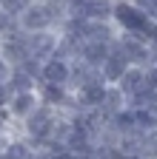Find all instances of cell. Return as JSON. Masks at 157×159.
<instances>
[{
	"label": "cell",
	"instance_id": "14",
	"mask_svg": "<svg viewBox=\"0 0 157 159\" xmlns=\"http://www.w3.org/2000/svg\"><path fill=\"white\" fill-rule=\"evenodd\" d=\"M12 29H17V20H14L9 11H3V9H0V40H3Z\"/></svg>",
	"mask_w": 157,
	"mask_h": 159
},
{
	"label": "cell",
	"instance_id": "19",
	"mask_svg": "<svg viewBox=\"0 0 157 159\" xmlns=\"http://www.w3.org/2000/svg\"><path fill=\"white\" fill-rule=\"evenodd\" d=\"M0 159H9V156H6V151H0Z\"/></svg>",
	"mask_w": 157,
	"mask_h": 159
},
{
	"label": "cell",
	"instance_id": "17",
	"mask_svg": "<svg viewBox=\"0 0 157 159\" xmlns=\"http://www.w3.org/2000/svg\"><path fill=\"white\" fill-rule=\"evenodd\" d=\"M6 111H0V136H6V128H9V122H6Z\"/></svg>",
	"mask_w": 157,
	"mask_h": 159
},
{
	"label": "cell",
	"instance_id": "3",
	"mask_svg": "<svg viewBox=\"0 0 157 159\" xmlns=\"http://www.w3.org/2000/svg\"><path fill=\"white\" fill-rule=\"evenodd\" d=\"M26 48H29V57H34V60H49L57 48V29L26 34Z\"/></svg>",
	"mask_w": 157,
	"mask_h": 159
},
{
	"label": "cell",
	"instance_id": "8",
	"mask_svg": "<svg viewBox=\"0 0 157 159\" xmlns=\"http://www.w3.org/2000/svg\"><path fill=\"white\" fill-rule=\"evenodd\" d=\"M109 51H111V43H97V40H86L77 57H80L83 63H89L91 68H100V63L109 57Z\"/></svg>",
	"mask_w": 157,
	"mask_h": 159
},
{
	"label": "cell",
	"instance_id": "15",
	"mask_svg": "<svg viewBox=\"0 0 157 159\" xmlns=\"http://www.w3.org/2000/svg\"><path fill=\"white\" fill-rule=\"evenodd\" d=\"M12 97H14L12 85H9V83H0V111H6V108H9V102H12Z\"/></svg>",
	"mask_w": 157,
	"mask_h": 159
},
{
	"label": "cell",
	"instance_id": "20",
	"mask_svg": "<svg viewBox=\"0 0 157 159\" xmlns=\"http://www.w3.org/2000/svg\"><path fill=\"white\" fill-rule=\"evenodd\" d=\"M40 3H46V0H40Z\"/></svg>",
	"mask_w": 157,
	"mask_h": 159
},
{
	"label": "cell",
	"instance_id": "18",
	"mask_svg": "<svg viewBox=\"0 0 157 159\" xmlns=\"http://www.w3.org/2000/svg\"><path fill=\"white\" fill-rule=\"evenodd\" d=\"M6 148V136H0V151H3Z\"/></svg>",
	"mask_w": 157,
	"mask_h": 159
},
{
	"label": "cell",
	"instance_id": "10",
	"mask_svg": "<svg viewBox=\"0 0 157 159\" xmlns=\"http://www.w3.org/2000/svg\"><path fill=\"white\" fill-rule=\"evenodd\" d=\"M86 20H111L114 11V0H86L80 6Z\"/></svg>",
	"mask_w": 157,
	"mask_h": 159
},
{
	"label": "cell",
	"instance_id": "5",
	"mask_svg": "<svg viewBox=\"0 0 157 159\" xmlns=\"http://www.w3.org/2000/svg\"><path fill=\"white\" fill-rule=\"evenodd\" d=\"M37 102H40L37 91H17V94L12 97V102H9L6 114H9L12 119H26V116L37 108Z\"/></svg>",
	"mask_w": 157,
	"mask_h": 159
},
{
	"label": "cell",
	"instance_id": "6",
	"mask_svg": "<svg viewBox=\"0 0 157 159\" xmlns=\"http://www.w3.org/2000/svg\"><path fill=\"white\" fill-rule=\"evenodd\" d=\"M114 85L126 94V99H129V97H134L137 91L149 88V85H146V68H140V66H129V68L123 71V77L117 80Z\"/></svg>",
	"mask_w": 157,
	"mask_h": 159
},
{
	"label": "cell",
	"instance_id": "4",
	"mask_svg": "<svg viewBox=\"0 0 157 159\" xmlns=\"http://www.w3.org/2000/svg\"><path fill=\"white\" fill-rule=\"evenodd\" d=\"M69 77H71V63L69 60H60V57L43 60L40 83H54V85H66L69 88Z\"/></svg>",
	"mask_w": 157,
	"mask_h": 159
},
{
	"label": "cell",
	"instance_id": "7",
	"mask_svg": "<svg viewBox=\"0 0 157 159\" xmlns=\"http://www.w3.org/2000/svg\"><path fill=\"white\" fill-rule=\"evenodd\" d=\"M126 68H129V60H126L123 54H117V51H109V57L100 63V74H103V80H106V85H114L117 80L123 77Z\"/></svg>",
	"mask_w": 157,
	"mask_h": 159
},
{
	"label": "cell",
	"instance_id": "13",
	"mask_svg": "<svg viewBox=\"0 0 157 159\" xmlns=\"http://www.w3.org/2000/svg\"><path fill=\"white\" fill-rule=\"evenodd\" d=\"M29 3H32V0H0V9H3V11H9L12 17H17V14H20Z\"/></svg>",
	"mask_w": 157,
	"mask_h": 159
},
{
	"label": "cell",
	"instance_id": "11",
	"mask_svg": "<svg viewBox=\"0 0 157 159\" xmlns=\"http://www.w3.org/2000/svg\"><path fill=\"white\" fill-rule=\"evenodd\" d=\"M37 83L40 80H34L29 71H23V68H12V77H9V85H12V91L17 94V91H37Z\"/></svg>",
	"mask_w": 157,
	"mask_h": 159
},
{
	"label": "cell",
	"instance_id": "12",
	"mask_svg": "<svg viewBox=\"0 0 157 159\" xmlns=\"http://www.w3.org/2000/svg\"><path fill=\"white\" fill-rule=\"evenodd\" d=\"M6 156L9 159H29L32 156V145L29 139H6Z\"/></svg>",
	"mask_w": 157,
	"mask_h": 159
},
{
	"label": "cell",
	"instance_id": "16",
	"mask_svg": "<svg viewBox=\"0 0 157 159\" xmlns=\"http://www.w3.org/2000/svg\"><path fill=\"white\" fill-rule=\"evenodd\" d=\"M9 77H12V66L0 57V83H9Z\"/></svg>",
	"mask_w": 157,
	"mask_h": 159
},
{
	"label": "cell",
	"instance_id": "9",
	"mask_svg": "<svg viewBox=\"0 0 157 159\" xmlns=\"http://www.w3.org/2000/svg\"><path fill=\"white\" fill-rule=\"evenodd\" d=\"M129 105V99H126V94L117 88V85H106V94H103V102H100V111L103 114H109V116H114L117 111H123Z\"/></svg>",
	"mask_w": 157,
	"mask_h": 159
},
{
	"label": "cell",
	"instance_id": "2",
	"mask_svg": "<svg viewBox=\"0 0 157 159\" xmlns=\"http://www.w3.org/2000/svg\"><path fill=\"white\" fill-rule=\"evenodd\" d=\"M17 20V29L32 34V31H46V29H54V20L49 14V6L40 3V0H32V3L14 17Z\"/></svg>",
	"mask_w": 157,
	"mask_h": 159
},
{
	"label": "cell",
	"instance_id": "1",
	"mask_svg": "<svg viewBox=\"0 0 157 159\" xmlns=\"http://www.w3.org/2000/svg\"><path fill=\"white\" fill-rule=\"evenodd\" d=\"M111 23L117 26V31H126V34H134V31H143L149 17L137 9L129 0H114V11H111Z\"/></svg>",
	"mask_w": 157,
	"mask_h": 159
}]
</instances>
